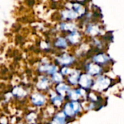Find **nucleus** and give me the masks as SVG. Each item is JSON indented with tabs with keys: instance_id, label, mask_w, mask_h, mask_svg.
I'll return each mask as SVG.
<instances>
[{
	"instance_id": "1",
	"label": "nucleus",
	"mask_w": 124,
	"mask_h": 124,
	"mask_svg": "<svg viewBox=\"0 0 124 124\" xmlns=\"http://www.w3.org/2000/svg\"><path fill=\"white\" fill-rule=\"evenodd\" d=\"M61 111L64 113L67 118L75 117L83 111V105L80 101H67L64 104Z\"/></svg>"
},
{
	"instance_id": "2",
	"label": "nucleus",
	"mask_w": 124,
	"mask_h": 124,
	"mask_svg": "<svg viewBox=\"0 0 124 124\" xmlns=\"http://www.w3.org/2000/svg\"><path fill=\"white\" fill-rule=\"evenodd\" d=\"M112 83V80L105 75H100L94 78V83L92 87L93 91L96 92H102L106 91Z\"/></svg>"
},
{
	"instance_id": "3",
	"label": "nucleus",
	"mask_w": 124,
	"mask_h": 124,
	"mask_svg": "<svg viewBox=\"0 0 124 124\" xmlns=\"http://www.w3.org/2000/svg\"><path fill=\"white\" fill-rule=\"evenodd\" d=\"M88 91L85 89H83L80 87L77 88H72L69 91L67 99L68 101H82L83 100L87 99Z\"/></svg>"
},
{
	"instance_id": "4",
	"label": "nucleus",
	"mask_w": 124,
	"mask_h": 124,
	"mask_svg": "<svg viewBox=\"0 0 124 124\" xmlns=\"http://www.w3.org/2000/svg\"><path fill=\"white\" fill-rule=\"evenodd\" d=\"M55 62L56 65L58 67H71V66H72L76 62V57L70 53H64L56 57Z\"/></svg>"
},
{
	"instance_id": "5",
	"label": "nucleus",
	"mask_w": 124,
	"mask_h": 124,
	"mask_svg": "<svg viewBox=\"0 0 124 124\" xmlns=\"http://www.w3.org/2000/svg\"><path fill=\"white\" fill-rule=\"evenodd\" d=\"M85 72L94 78L102 75L104 73V67L93 61H90L85 65Z\"/></svg>"
},
{
	"instance_id": "6",
	"label": "nucleus",
	"mask_w": 124,
	"mask_h": 124,
	"mask_svg": "<svg viewBox=\"0 0 124 124\" xmlns=\"http://www.w3.org/2000/svg\"><path fill=\"white\" fill-rule=\"evenodd\" d=\"M94 83V78L87 74L86 72L82 73L78 82V87L86 91L92 89Z\"/></svg>"
},
{
	"instance_id": "7",
	"label": "nucleus",
	"mask_w": 124,
	"mask_h": 124,
	"mask_svg": "<svg viewBox=\"0 0 124 124\" xmlns=\"http://www.w3.org/2000/svg\"><path fill=\"white\" fill-rule=\"evenodd\" d=\"M91 61L104 67L109 65L111 63L112 58L106 53L99 52L96 54H94L92 56Z\"/></svg>"
},
{
	"instance_id": "8",
	"label": "nucleus",
	"mask_w": 124,
	"mask_h": 124,
	"mask_svg": "<svg viewBox=\"0 0 124 124\" xmlns=\"http://www.w3.org/2000/svg\"><path fill=\"white\" fill-rule=\"evenodd\" d=\"M81 74H82V72L80 70L73 68L72 72H70V74L67 77L65 78L66 83H67L72 88L78 86V82H79Z\"/></svg>"
},
{
	"instance_id": "9",
	"label": "nucleus",
	"mask_w": 124,
	"mask_h": 124,
	"mask_svg": "<svg viewBox=\"0 0 124 124\" xmlns=\"http://www.w3.org/2000/svg\"><path fill=\"white\" fill-rule=\"evenodd\" d=\"M71 88H72V87L67 83L63 82V83H61L55 85V91L59 96L64 97V98H66Z\"/></svg>"
},
{
	"instance_id": "10",
	"label": "nucleus",
	"mask_w": 124,
	"mask_h": 124,
	"mask_svg": "<svg viewBox=\"0 0 124 124\" xmlns=\"http://www.w3.org/2000/svg\"><path fill=\"white\" fill-rule=\"evenodd\" d=\"M67 119L68 118L64 113L62 111H60L56 112L50 124H67Z\"/></svg>"
},
{
	"instance_id": "11",
	"label": "nucleus",
	"mask_w": 124,
	"mask_h": 124,
	"mask_svg": "<svg viewBox=\"0 0 124 124\" xmlns=\"http://www.w3.org/2000/svg\"><path fill=\"white\" fill-rule=\"evenodd\" d=\"M64 97H62L61 96H59L58 94H57L55 93V91L53 93V95L51 96L50 100L52 101V104L54 107H60L62 105H64Z\"/></svg>"
},
{
	"instance_id": "12",
	"label": "nucleus",
	"mask_w": 124,
	"mask_h": 124,
	"mask_svg": "<svg viewBox=\"0 0 124 124\" xmlns=\"http://www.w3.org/2000/svg\"><path fill=\"white\" fill-rule=\"evenodd\" d=\"M51 82L54 83L55 85L56 84H58V83H63V82H65V78L61 75V73L58 71V72L55 73L54 75H53L51 76Z\"/></svg>"
},
{
	"instance_id": "13",
	"label": "nucleus",
	"mask_w": 124,
	"mask_h": 124,
	"mask_svg": "<svg viewBox=\"0 0 124 124\" xmlns=\"http://www.w3.org/2000/svg\"><path fill=\"white\" fill-rule=\"evenodd\" d=\"M32 99H33L34 103L39 106L44 104L45 102V100H46L45 97L42 94H40V93H36L34 96V97L32 98Z\"/></svg>"
},
{
	"instance_id": "14",
	"label": "nucleus",
	"mask_w": 124,
	"mask_h": 124,
	"mask_svg": "<svg viewBox=\"0 0 124 124\" xmlns=\"http://www.w3.org/2000/svg\"><path fill=\"white\" fill-rule=\"evenodd\" d=\"M67 41L64 38H58L56 40L55 42V46L58 48H66L67 47Z\"/></svg>"
},
{
	"instance_id": "15",
	"label": "nucleus",
	"mask_w": 124,
	"mask_h": 124,
	"mask_svg": "<svg viewBox=\"0 0 124 124\" xmlns=\"http://www.w3.org/2000/svg\"><path fill=\"white\" fill-rule=\"evenodd\" d=\"M68 38H69V41L71 44H77L80 40V36L78 35V34H77L75 32L70 34Z\"/></svg>"
}]
</instances>
